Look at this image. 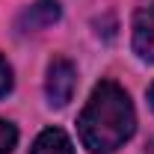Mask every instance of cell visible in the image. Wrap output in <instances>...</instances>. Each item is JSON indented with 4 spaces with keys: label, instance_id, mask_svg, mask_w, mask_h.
I'll use <instances>...</instances> for the list:
<instances>
[{
    "label": "cell",
    "instance_id": "6da1fadb",
    "mask_svg": "<svg viewBox=\"0 0 154 154\" xmlns=\"http://www.w3.org/2000/svg\"><path fill=\"white\" fill-rule=\"evenodd\" d=\"M77 131H80V142L92 154H110L122 148L136 131L131 95L113 80H101L77 119Z\"/></svg>",
    "mask_w": 154,
    "mask_h": 154
},
{
    "label": "cell",
    "instance_id": "7a4b0ae2",
    "mask_svg": "<svg viewBox=\"0 0 154 154\" xmlns=\"http://www.w3.org/2000/svg\"><path fill=\"white\" fill-rule=\"evenodd\" d=\"M74 89H77V68L71 59L65 57H57L51 59L48 65V74H45V95H48V104L62 110L71 98H74Z\"/></svg>",
    "mask_w": 154,
    "mask_h": 154
},
{
    "label": "cell",
    "instance_id": "3957f363",
    "mask_svg": "<svg viewBox=\"0 0 154 154\" xmlns=\"http://www.w3.org/2000/svg\"><path fill=\"white\" fill-rule=\"evenodd\" d=\"M59 18H62L59 0H36V3H30V6L18 15L15 27H18V33H38V30L54 27Z\"/></svg>",
    "mask_w": 154,
    "mask_h": 154
},
{
    "label": "cell",
    "instance_id": "277c9868",
    "mask_svg": "<svg viewBox=\"0 0 154 154\" xmlns=\"http://www.w3.org/2000/svg\"><path fill=\"white\" fill-rule=\"evenodd\" d=\"M131 45H134V54L142 62H154V3L142 6L134 15Z\"/></svg>",
    "mask_w": 154,
    "mask_h": 154
},
{
    "label": "cell",
    "instance_id": "5b68a950",
    "mask_svg": "<svg viewBox=\"0 0 154 154\" xmlns=\"http://www.w3.org/2000/svg\"><path fill=\"white\" fill-rule=\"evenodd\" d=\"M30 154H74V145H71V139H68L65 131L48 128V131H42V134L36 136Z\"/></svg>",
    "mask_w": 154,
    "mask_h": 154
},
{
    "label": "cell",
    "instance_id": "8992f818",
    "mask_svg": "<svg viewBox=\"0 0 154 154\" xmlns=\"http://www.w3.org/2000/svg\"><path fill=\"white\" fill-rule=\"evenodd\" d=\"M18 142V128L6 119H0V154H9Z\"/></svg>",
    "mask_w": 154,
    "mask_h": 154
},
{
    "label": "cell",
    "instance_id": "52a82bcc",
    "mask_svg": "<svg viewBox=\"0 0 154 154\" xmlns=\"http://www.w3.org/2000/svg\"><path fill=\"white\" fill-rule=\"evenodd\" d=\"M9 89H12V68H9V62L0 57V98L9 95Z\"/></svg>",
    "mask_w": 154,
    "mask_h": 154
},
{
    "label": "cell",
    "instance_id": "ba28073f",
    "mask_svg": "<svg viewBox=\"0 0 154 154\" xmlns=\"http://www.w3.org/2000/svg\"><path fill=\"white\" fill-rule=\"evenodd\" d=\"M148 101H151V107H154V83H151V89H148Z\"/></svg>",
    "mask_w": 154,
    "mask_h": 154
}]
</instances>
